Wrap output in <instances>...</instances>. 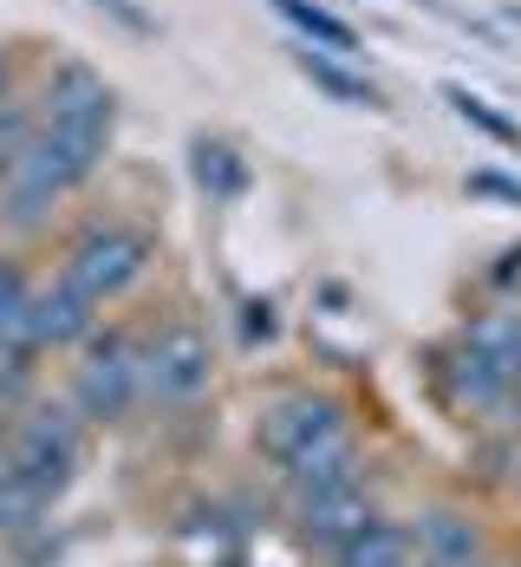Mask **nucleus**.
I'll return each mask as SVG.
<instances>
[{
	"mask_svg": "<svg viewBox=\"0 0 521 567\" xmlns=\"http://www.w3.org/2000/svg\"><path fill=\"white\" fill-rule=\"evenodd\" d=\"M150 255H157V248H150V235H144V228L98 223V228H85V235L72 241V255H65V275H59V281L72 287L79 300L105 307V300H117L124 287L150 268Z\"/></svg>",
	"mask_w": 521,
	"mask_h": 567,
	"instance_id": "nucleus-1",
	"label": "nucleus"
},
{
	"mask_svg": "<svg viewBox=\"0 0 521 567\" xmlns=\"http://www.w3.org/2000/svg\"><path fill=\"white\" fill-rule=\"evenodd\" d=\"M7 463H20L33 483H46L53 496H65L79 463H85V417H79V404H33L7 431Z\"/></svg>",
	"mask_w": 521,
	"mask_h": 567,
	"instance_id": "nucleus-2",
	"label": "nucleus"
},
{
	"mask_svg": "<svg viewBox=\"0 0 521 567\" xmlns=\"http://www.w3.org/2000/svg\"><path fill=\"white\" fill-rule=\"evenodd\" d=\"M144 398V346L131 333H98L79 379H72V404L85 424H117L131 404Z\"/></svg>",
	"mask_w": 521,
	"mask_h": 567,
	"instance_id": "nucleus-3",
	"label": "nucleus"
},
{
	"mask_svg": "<svg viewBox=\"0 0 521 567\" xmlns=\"http://www.w3.org/2000/svg\"><path fill=\"white\" fill-rule=\"evenodd\" d=\"M65 189H79V183H72V171H65L59 144L46 137V131H33L27 151H20V157L7 164V176H0V216H7L13 228H40L46 209H53Z\"/></svg>",
	"mask_w": 521,
	"mask_h": 567,
	"instance_id": "nucleus-4",
	"label": "nucleus"
},
{
	"mask_svg": "<svg viewBox=\"0 0 521 567\" xmlns=\"http://www.w3.org/2000/svg\"><path fill=\"white\" fill-rule=\"evenodd\" d=\"M209 379H216V352H209L202 327H164L144 346V398L150 404H189L209 392Z\"/></svg>",
	"mask_w": 521,
	"mask_h": 567,
	"instance_id": "nucleus-5",
	"label": "nucleus"
},
{
	"mask_svg": "<svg viewBox=\"0 0 521 567\" xmlns=\"http://www.w3.org/2000/svg\"><path fill=\"white\" fill-rule=\"evenodd\" d=\"M340 424H346V404L333 392H288L261 411L254 444H261L268 463H288L293 451H306L313 437H326V431H340Z\"/></svg>",
	"mask_w": 521,
	"mask_h": 567,
	"instance_id": "nucleus-6",
	"label": "nucleus"
},
{
	"mask_svg": "<svg viewBox=\"0 0 521 567\" xmlns=\"http://www.w3.org/2000/svg\"><path fill=\"white\" fill-rule=\"evenodd\" d=\"M358 476V437H352V424L340 431H326V437H313L306 451H293L281 463V483H288V503H313V496H326V489H340Z\"/></svg>",
	"mask_w": 521,
	"mask_h": 567,
	"instance_id": "nucleus-7",
	"label": "nucleus"
},
{
	"mask_svg": "<svg viewBox=\"0 0 521 567\" xmlns=\"http://www.w3.org/2000/svg\"><path fill=\"white\" fill-rule=\"evenodd\" d=\"M372 515H378L372 489L352 476V483H340V489H326V496L300 503V542H306V548H320V555H333V548H346Z\"/></svg>",
	"mask_w": 521,
	"mask_h": 567,
	"instance_id": "nucleus-8",
	"label": "nucleus"
},
{
	"mask_svg": "<svg viewBox=\"0 0 521 567\" xmlns=\"http://www.w3.org/2000/svg\"><path fill=\"white\" fill-rule=\"evenodd\" d=\"M444 392H450V404H463V411H489L496 398L515 392V379H509V365H502L489 346H476L463 333L457 352L444 359Z\"/></svg>",
	"mask_w": 521,
	"mask_h": 567,
	"instance_id": "nucleus-9",
	"label": "nucleus"
},
{
	"mask_svg": "<svg viewBox=\"0 0 521 567\" xmlns=\"http://www.w3.org/2000/svg\"><path fill=\"white\" fill-rule=\"evenodd\" d=\"M417 555L437 567H489V535L463 509H424L417 515Z\"/></svg>",
	"mask_w": 521,
	"mask_h": 567,
	"instance_id": "nucleus-10",
	"label": "nucleus"
},
{
	"mask_svg": "<svg viewBox=\"0 0 521 567\" xmlns=\"http://www.w3.org/2000/svg\"><path fill=\"white\" fill-rule=\"evenodd\" d=\"M92 320H98V307L79 300L65 281L33 287V327H27V340H33V352H46V346H79V340H92Z\"/></svg>",
	"mask_w": 521,
	"mask_h": 567,
	"instance_id": "nucleus-11",
	"label": "nucleus"
},
{
	"mask_svg": "<svg viewBox=\"0 0 521 567\" xmlns=\"http://www.w3.org/2000/svg\"><path fill=\"white\" fill-rule=\"evenodd\" d=\"M53 503H59V496L46 489V483H33L20 463H7V456H0V542H20V535L46 528Z\"/></svg>",
	"mask_w": 521,
	"mask_h": 567,
	"instance_id": "nucleus-12",
	"label": "nucleus"
},
{
	"mask_svg": "<svg viewBox=\"0 0 521 567\" xmlns=\"http://www.w3.org/2000/svg\"><path fill=\"white\" fill-rule=\"evenodd\" d=\"M417 561V528L372 515L346 548H333V567H410Z\"/></svg>",
	"mask_w": 521,
	"mask_h": 567,
	"instance_id": "nucleus-13",
	"label": "nucleus"
},
{
	"mask_svg": "<svg viewBox=\"0 0 521 567\" xmlns=\"http://www.w3.org/2000/svg\"><path fill=\"white\" fill-rule=\"evenodd\" d=\"M59 117H112V85L92 65H79V59L53 65V79H46V124H59Z\"/></svg>",
	"mask_w": 521,
	"mask_h": 567,
	"instance_id": "nucleus-14",
	"label": "nucleus"
},
{
	"mask_svg": "<svg viewBox=\"0 0 521 567\" xmlns=\"http://www.w3.org/2000/svg\"><path fill=\"white\" fill-rule=\"evenodd\" d=\"M293 65H300V72L313 79V92H326L333 105H352V112H385V92H378L372 79L346 72V65L326 53V47H300V53H293Z\"/></svg>",
	"mask_w": 521,
	"mask_h": 567,
	"instance_id": "nucleus-15",
	"label": "nucleus"
},
{
	"mask_svg": "<svg viewBox=\"0 0 521 567\" xmlns=\"http://www.w3.org/2000/svg\"><path fill=\"white\" fill-rule=\"evenodd\" d=\"M189 171H196V189L209 203H241V189H248V164H241V151L222 144V137H202L189 151Z\"/></svg>",
	"mask_w": 521,
	"mask_h": 567,
	"instance_id": "nucleus-16",
	"label": "nucleus"
},
{
	"mask_svg": "<svg viewBox=\"0 0 521 567\" xmlns=\"http://www.w3.org/2000/svg\"><path fill=\"white\" fill-rule=\"evenodd\" d=\"M268 7L288 20L306 47H326V53H358V33H352L340 13H326L320 0H268Z\"/></svg>",
	"mask_w": 521,
	"mask_h": 567,
	"instance_id": "nucleus-17",
	"label": "nucleus"
},
{
	"mask_svg": "<svg viewBox=\"0 0 521 567\" xmlns=\"http://www.w3.org/2000/svg\"><path fill=\"white\" fill-rule=\"evenodd\" d=\"M27 327H33V281H27L13 261H0V346H13V352H33Z\"/></svg>",
	"mask_w": 521,
	"mask_h": 567,
	"instance_id": "nucleus-18",
	"label": "nucleus"
},
{
	"mask_svg": "<svg viewBox=\"0 0 521 567\" xmlns=\"http://www.w3.org/2000/svg\"><path fill=\"white\" fill-rule=\"evenodd\" d=\"M444 105L463 117V124H476L482 137H496V144L521 151V124H515V117H502L496 105H489V99H482V92H469V85H444Z\"/></svg>",
	"mask_w": 521,
	"mask_h": 567,
	"instance_id": "nucleus-19",
	"label": "nucleus"
},
{
	"mask_svg": "<svg viewBox=\"0 0 521 567\" xmlns=\"http://www.w3.org/2000/svg\"><path fill=\"white\" fill-rule=\"evenodd\" d=\"M27 137H33V124H27V112H13V105H0V176H7V164L27 151Z\"/></svg>",
	"mask_w": 521,
	"mask_h": 567,
	"instance_id": "nucleus-20",
	"label": "nucleus"
},
{
	"mask_svg": "<svg viewBox=\"0 0 521 567\" xmlns=\"http://www.w3.org/2000/svg\"><path fill=\"white\" fill-rule=\"evenodd\" d=\"M469 189H476V196H496V203H509V209H521V176H502V171H469Z\"/></svg>",
	"mask_w": 521,
	"mask_h": 567,
	"instance_id": "nucleus-21",
	"label": "nucleus"
},
{
	"mask_svg": "<svg viewBox=\"0 0 521 567\" xmlns=\"http://www.w3.org/2000/svg\"><path fill=\"white\" fill-rule=\"evenodd\" d=\"M98 7H105V13H112V20H124V27H131V33H157V20H150V13H144V7H137V0H98Z\"/></svg>",
	"mask_w": 521,
	"mask_h": 567,
	"instance_id": "nucleus-22",
	"label": "nucleus"
},
{
	"mask_svg": "<svg viewBox=\"0 0 521 567\" xmlns=\"http://www.w3.org/2000/svg\"><path fill=\"white\" fill-rule=\"evenodd\" d=\"M241 327H248V340H274V307L268 300H248V320Z\"/></svg>",
	"mask_w": 521,
	"mask_h": 567,
	"instance_id": "nucleus-23",
	"label": "nucleus"
},
{
	"mask_svg": "<svg viewBox=\"0 0 521 567\" xmlns=\"http://www.w3.org/2000/svg\"><path fill=\"white\" fill-rule=\"evenodd\" d=\"M7 417H13V411H7V404H0V444H7Z\"/></svg>",
	"mask_w": 521,
	"mask_h": 567,
	"instance_id": "nucleus-24",
	"label": "nucleus"
},
{
	"mask_svg": "<svg viewBox=\"0 0 521 567\" xmlns=\"http://www.w3.org/2000/svg\"><path fill=\"white\" fill-rule=\"evenodd\" d=\"M0 99H7V53H0Z\"/></svg>",
	"mask_w": 521,
	"mask_h": 567,
	"instance_id": "nucleus-25",
	"label": "nucleus"
},
{
	"mask_svg": "<svg viewBox=\"0 0 521 567\" xmlns=\"http://www.w3.org/2000/svg\"><path fill=\"white\" fill-rule=\"evenodd\" d=\"M410 567H437V561H430V555H417V561H410Z\"/></svg>",
	"mask_w": 521,
	"mask_h": 567,
	"instance_id": "nucleus-26",
	"label": "nucleus"
},
{
	"mask_svg": "<svg viewBox=\"0 0 521 567\" xmlns=\"http://www.w3.org/2000/svg\"><path fill=\"white\" fill-rule=\"evenodd\" d=\"M209 567H248V561H209Z\"/></svg>",
	"mask_w": 521,
	"mask_h": 567,
	"instance_id": "nucleus-27",
	"label": "nucleus"
}]
</instances>
